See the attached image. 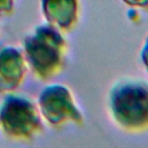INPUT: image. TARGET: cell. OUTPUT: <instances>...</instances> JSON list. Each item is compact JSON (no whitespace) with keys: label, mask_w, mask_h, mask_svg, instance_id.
I'll return each instance as SVG.
<instances>
[{"label":"cell","mask_w":148,"mask_h":148,"mask_svg":"<svg viewBox=\"0 0 148 148\" xmlns=\"http://www.w3.org/2000/svg\"><path fill=\"white\" fill-rule=\"evenodd\" d=\"M17 0H0V18L8 17L14 14Z\"/></svg>","instance_id":"7"},{"label":"cell","mask_w":148,"mask_h":148,"mask_svg":"<svg viewBox=\"0 0 148 148\" xmlns=\"http://www.w3.org/2000/svg\"><path fill=\"white\" fill-rule=\"evenodd\" d=\"M140 61L143 69L148 74V35L145 37V40L140 49Z\"/></svg>","instance_id":"9"},{"label":"cell","mask_w":148,"mask_h":148,"mask_svg":"<svg viewBox=\"0 0 148 148\" xmlns=\"http://www.w3.org/2000/svg\"><path fill=\"white\" fill-rule=\"evenodd\" d=\"M22 50L29 72L39 81L57 77L66 67L68 42L64 32L47 23L36 25L24 36Z\"/></svg>","instance_id":"1"},{"label":"cell","mask_w":148,"mask_h":148,"mask_svg":"<svg viewBox=\"0 0 148 148\" xmlns=\"http://www.w3.org/2000/svg\"><path fill=\"white\" fill-rule=\"evenodd\" d=\"M108 113L116 127L130 134L148 132V82L123 77L108 92Z\"/></svg>","instance_id":"2"},{"label":"cell","mask_w":148,"mask_h":148,"mask_svg":"<svg viewBox=\"0 0 148 148\" xmlns=\"http://www.w3.org/2000/svg\"><path fill=\"white\" fill-rule=\"evenodd\" d=\"M120 1L128 8L148 12V0H120Z\"/></svg>","instance_id":"8"},{"label":"cell","mask_w":148,"mask_h":148,"mask_svg":"<svg viewBox=\"0 0 148 148\" xmlns=\"http://www.w3.org/2000/svg\"><path fill=\"white\" fill-rule=\"evenodd\" d=\"M28 72L22 47L12 44L0 47V95L16 92L23 86Z\"/></svg>","instance_id":"5"},{"label":"cell","mask_w":148,"mask_h":148,"mask_svg":"<svg viewBox=\"0 0 148 148\" xmlns=\"http://www.w3.org/2000/svg\"><path fill=\"white\" fill-rule=\"evenodd\" d=\"M38 105L16 92L3 95L0 102V133L16 142H31L44 132Z\"/></svg>","instance_id":"3"},{"label":"cell","mask_w":148,"mask_h":148,"mask_svg":"<svg viewBox=\"0 0 148 148\" xmlns=\"http://www.w3.org/2000/svg\"><path fill=\"white\" fill-rule=\"evenodd\" d=\"M39 6L45 23L64 34L72 32L80 23L81 0H40Z\"/></svg>","instance_id":"6"},{"label":"cell","mask_w":148,"mask_h":148,"mask_svg":"<svg viewBox=\"0 0 148 148\" xmlns=\"http://www.w3.org/2000/svg\"><path fill=\"white\" fill-rule=\"evenodd\" d=\"M37 105L44 124L61 130L68 125L82 127L84 114L73 90L64 83L46 84L38 94Z\"/></svg>","instance_id":"4"}]
</instances>
